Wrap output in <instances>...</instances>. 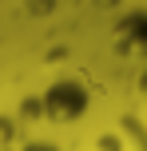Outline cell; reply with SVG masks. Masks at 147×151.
Here are the masks:
<instances>
[{
	"label": "cell",
	"mask_w": 147,
	"mask_h": 151,
	"mask_svg": "<svg viewBox=\"0 0 147 151\" xmlns=\"http://www.w3.org/2000/svg\"><path fill=\"white\" fill-rule=\"evenodd\" d=\"M28 151H56V147H44V143H36V147H28Z\"/></svg>",
	"instance_id": "obj_1"
}]
</instances>
